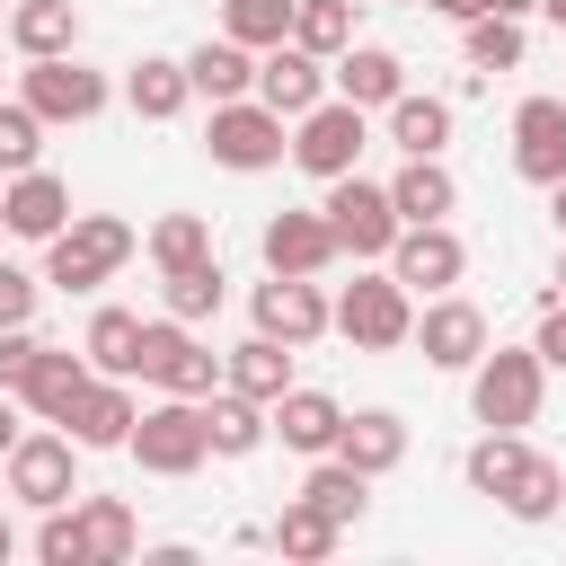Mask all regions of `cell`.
Returning <instances> with one entry per match:
<instances>
[{"instance_id":"1","label":"cell","mask_w":566,"mask_h":566,"mask_svg":"<svg viewBox=\"0 0 566 566\" xmlns=\"http://www.w3.org/2000/svg\"><path fill=\"white\" fill-rule=\"evenodd\" d=\"M133 248H142V230H133L124 212H71V221L44 239V283H53V292H97Z\"/></svg>"},{"instance_id":"2","label":"cell","mask_w":566,"mask_h":566,"mask_svg":"<svg viewBox=\"0 0 566 566\" xmlns=\"http://www.w3.org/2000/svg\"><path fill=\"white\" fill-rule=\"evenodd\" d=\"M539 389H548V363H539L531 345H486V354L469 363V416L495 424V433L539 424Z\"/></svg>"},{"instance_id":"3","label":"cell","mask_w":566,"mask_h":566,"mask_svg":"<svg viewBox=\"0 0 566 566\" xmlns=\"http://www.w3.org/2000/svg\"><path fill=\"white\" fill-rule=\"evenodd\" d=\"M124 451H133L150 478H195V469L212 460V442H203V398H168V389H159V407L133 416Z\"/></svg>"},{"instance_id":"4","label":"cell","mask_w":566,"mask_h":566,"mask_svg":"<svg viewBox=\"0 0 566 566\" xmlns=\"http://www.w3.org/2000/svg\"><path fill=\"white\" fill-rule=\"evenodd\" d=\"M327 327H336L345 345H363V354H389V345H407V327H416V292H407L398 274H354L345 301H327Z\"/></svg>"},{"instance_id":"5","label":"cell","mask_w":566,"mask_h":566,"mask_svg":"<svg viewBox=\"0 0 566 566\" xmlns=\"http://www.w3.org/2000/svg\"><path fill=\"white\" fill-rule=\"evenodd\" d=\"M133 380H150V389H168V398H212V389H221V354H212L186 318H142V363H133Z\"/></svg>"},{"instance_id":"6","label":"cell","mask_w":566,"mask_h":566,"mask_svg":"<svg viewBox=\"0 0 566 566\" xmlns=\"http://www.w3.org/2000/svg\"><path fill=\"white\" fill-rule=\"evenodd\" d=\"M203 150H212L221 168L256 177V168L292 159V133H283V115H274L265 97H221V106H212V124H203Z\"/></svg>"},{"instance_id":"7","label":"cell","mask_w":566,"mask_h":566,"mask_svg":"<svg viewBox=\"0 0 566 566\" xmlns=\"http://www.w3.org/2000/svg\"><path fill=\"white\" fill-rule=\"evenodd\" d=\"M327 230H336V256H389V239H398V203H389V186H371L363 168H345V177H327Z\"/></svg>"},{"instance_id":"8","label":"cell","mask_w":566,"mask_h":566,"mask_svg":"<svg viewBox=\"0 0 566 566\" xmlns=\"http://www.w3.org/2000/svg\"><path fill=\"white\" fill-rule=\"evenodd\" d=\"M18 97H27L44 124H88V115L106 106V71H88L80 53H35V62L18 71Z\"/></svg>"},{"instance_id":"9","label":"cell","mask_w":566,"mask_h":566,"mask_svg":"<svg viewBox=\"0 0 566 566\" xmlns=\"http://www.w3.org/2000/svg\"><path fill=\"white\" fill-rule=\"evenodd\" d=\"M363 142H371V124H363V106L354 97H318L310 115H292V159L327 186V177H345L354 159H363Z\"/></svg>"},{"instance_id":"10","label":"cell","mask_w":566,"mask_h":566,"mask_svg":"<svg viewBox=\"0 0 566 566\" xmlns=\"http://www.w3.org/2000/svg\"><path fill=\"white\" fill-rule=\"evenodd\" d=\"M0 469H9V495L35 504V513L80 495V442H71V433H18Z\"/></svg>"},{"instance_id":"11","label":"cell","mask_w":566,"mask_h":566,"mask_svg":"<svg viewBox=\"0 0 566 566\" xmlns=\"http://www.w3.org/2000/svg\"><path fill=\"white\" fill-rule=\"evenodd\" d=\"M389 274L407 283V292H451L460 274H469V248H460V230L451 221H398V239H389Z\"/></svg>"},{"instance_id":"12","label":"cell","mask_w":566,"mask_h":566,"mask_svg":"<svg viewBox=\"0 0 566 566\" xmlns=\"http://www.w3.org/2000/svg\"><path fill=\"white\" fill-rule=\"evenodd\" d=\"M407 345H424V363H433V371H469V363H478L495 336H486V310H478V301H460V292H433V301L416 310Z\"/></svg>"},{"instance_id":"13","label":"cell","mask_w":566,"mask_h":566,"mask_svg":"<svg viewBox=\"0 0 566 566\" xmlns=\"http://www.w3.org/2000/svg\"><path fill=\"white\" fill-rule=\"evenodd\" d=\"M248 310H256V327H265V336H283L292 354L327 336V301H318V274H265Z\"/></svg>"},{"instance_id":"14","label":"cell","mask_w":566,"mask_h":566,"mask_svg":"<svg viewBox=\"0 0 566 566\" xmlns=\"http://www.w3.org/2000/svg\"><path fill=\"white\" fill-rule=\"evenodd\" d=\"M248 97H265V106L292 124V115H310V106L327 97V62H318V53H301V44L283 35V44H265V53H256V88H248Z\"/></svg>"},{"instance_id":"15","label":"cell","mask_w":566,"mask_h":566,"mask_svg":"<svg viewBox=\"0 0 566 566\" xmlns=\"http://www.w3.org/2000/svg\"><path fill=\"white\" fill-rule=\"evenodd\" d=\"M133 389L115 380V371H88L80 380V398H71V416H62V433L80 442V451H124V433H133Z\"/></svg>"},{"instance_id":"16","label":"cell","mask_w":566,"mask_h":566,"mask_svg":"<svg viewBox=\"0 0 566 566\" xmlns=\"http://www.w3.org/2000/svg\"><path fill=\"white\" fill-rule=\"evenodd\" d=\"M513 177H531V186L566 177V97H522L513 106Z\"/></svg>"},{"instance_id":"17","label":"cell","mask_w":566,"mask_h":566,"mask_svg":"<svg viewBox=\"0 0 566 566\" xmlns=\"http://www.w3.org/2000/svg\"><path fill=\"white\" fill-rule=\"evenodd\" d=\"M62 221H71V186H62L53 168H18V177L0 186V230H9V239H35V248H44Z\"/></svg>"},{"instance_id":"18","label":"cell","mask_w":566,"mask_h":566,"mask_svg":"<svg viewBox=\"0 0 566 566\" xmlns=\"http://www.w3.org/2000/svg\"><path fill=\"white\" fill-rule=\"evenodd\" d=\"M256 248H265V274H327V265H336L327 212H274Z\"/></svg>"},{"instance_id":"19","label":"cell","mask_w":566,"mask_h":566,"mask_svg":"<svg viewBox=\"0 0 566 566\" xmlns=\"http://www.w3.org/2000/svg\"><path fill=\"white\" fill-rule=\"evenodd\" d=\"M336 424H345V407H336L327 389H301V380L265 407V433H283V451H310V460L336 451Z\"/></svg>"},{"instance_id":"20","label":"cell","mask_w":566,"mask_h":566,"mask_svg":"<svg viewBox=\"0 0 566 566\" xmlns=\"http://www.w3.org/2000/svg\"><path fill=\"white\" fill-rule=\"evenodd\" d=\"M336 460H354L363 478H389V469L407 460V416H389V407H354V416L336 424Z\"/></svg>"},{"instance_id":"21","label":"cell","mask_w":566,"mask_h":566,"mask_svg":"<svg viewBox=\"0 0 566 566\" xmlns=\"http://www.w3.org/2000/svg\"><path fill=\"white\" fill-rule=\"evenodd\" d=\"M327 80H336V97H354V106L371 115V106H389V97L407 88V62H398L389 44H345V53L327 62Z\"/></svg>"},{"instance_id":"22","label":"cell","mask_w":566,"mask_h":566,"mask_svg":"<svg viewBox=\"0 0 566 566\" xmlns=\"http://www.w3.org/2000/svg\"><path fill=\"white\" fill-rule=\"evenodd\" d=\"M495 504H504L513 522H548V513L566 504V469H557L548 451H531V442H522V460L495 478Z\"/></svg>"},{"instance_id":"23","label":"cell","mask_w":566,"mask_h":566,"mask_svg":"<svg viewBox=\"0 0 566 566\" xmlns=\"http://www.w3.org/2000/svg\"><path fill=\"white\" fill-rule=\"evenodd\" d=\"M80 380H88V354L44 345V354H35V371L18 380V407H27L35 424H62V416H71V398H80Z\"/></svg>"},{"instance_id":"24","label":"cell","mask_w":566,"mask_h":566,"mask_svg":"<svg viewBox=\"0 0 566 566\" xmlns=\"http://www.w3.org/2000/svg\"><path fill=\"white\" fill-rule=\"evenodd\" d=\"M203 442H212V460H248L256 442H265V398H248V389H212L203 398Z\"/></svg>"},{"instance_id":"25","label":"cell","mask_w":566,"mask_h":566,"mask_svg":"<svg viewBox=\"0 0 566 566\" xmlns=\"http://www.w3.org/2000/svg\"><path fill=\"white\" fill-rule=\"evenodd\" d=\"M186 88L212 97V106H221V97H248V88H256V53L230 44V35H203V44L186 53Z\"/></svg>"},{"instance_id":"26","label":"cell","mask_w":566,"mask_h":566,"mask_svg":"<svg viewBox=\"0 0 566 566\" xmlns=\"http://www.w3.org/2000/svg\"><path fill=\"white\" fill-rule=\"evenodd\" d=\"M380 115H389V142H398L407 159H442V150H451V97H416V88H398Z\"/></svg>"},{"instance_id":"27","label":"cell","mask_w":566,"mask_h":566,"mask_svg":"<svg viewBox=\"0 0 566 566\" xmlns=\"http://www.w3.org/2000/svg\"><path fill=\"white\" fill-rule=\"evenodd\" d=\"M221 380H230V389H248V398H265V407H274V398H283V389H292V345H283V336H265V327H256V336H248V345H230V354H221Z\"/></svg>"},{"instance_id":"28","label":"cell","mask_w":566,"mask_h":566,"mask_svg":"<svg viewBox=\"0 0 566 566\" xmlns=\"http://www.w3.org/2000/svg\"><path fill=\"white\" fill-rule=\"evenodd\" d=\"M186 62H168V53H142L133 71H124V106L142 115V124H168V115H186Z\"/></svg>"},{"instance_id":"29","label":"cell","mask_w":566,"mask_h":566,"mask_svg":"<svg viewBox=\"0 0 566 566\" xmlns=\"http://www.w3.org/2000/svg\"><path fill=\"white\" fill-rule=\"evenodd\" d=\"M301 504H318L336 531H354L363 522V504H371V478L354 469V460H336V451H318V469L301 478Z\"/></svg>"},{"instance_id":"30","label":"cell","mask_w":566,"mask_h":566,"mask_svg":"<svg viewBox=\"0 0 566 566\" xmlns=\"http://www.w3.org/2000/svg\"><path fill=\"white\" fill-rule=\"evenodd\" d=\"M9 44L35 62V53H71L80 44V0H18L9 9Z\"/></svg>"},{"instance_id":"31","label":"cell","mask_w":566,"mask_h":566,"mask_svg":"<svg viewBox=\"0 0 566 566\" xmlns=\"http://www.w3.org/2000/svg\"><path fill=\"white\" fill-rule=\"evenodd\" d=\"M389 203H398V221H451L460 186H451V168H442V159H407V168L389 177Z\"/></svg>"},{"instance_id":"32","label":"cell","mask_w":566,"mask_h":566,"mask_svg":"<svg viewBox=\"0 0 566 566\" xmlns=\"http://www.w3.org/2000/svg\"><path fill=\"white\" fill-rule=\"evenodd\" d=\"M71 504H80V531H88V557H97V566H115V557L142 548V522H133L124 495H71Z\"/></svg>"},{"instance_id":"33","label":"cell","mask_w":566,"mask_h":566,"mask_svg":"<svg viewBox=\"0 0 566 566\" xmlns=\"http://www.w3.org/2000/svg\"><path fill=\"white\" fill-rule=\"evenodd\" d=\"M80 354H88V371L133 380V363H142V318H133V310H97L88 336H80Z\"/></svg>"},{"instance_id":"34","label":"cell","mask_w":566,"mask_h":566,"mask_svg":"<svg viewBox=\"0 0 566 566\" xmlns=\"http://www.w3.org/2000/svg\"><path fill=\"white\" fill-rule=\"evenodd\" d=\"M265 539H274L283 557H301V566H318V557H336V539H345V531H336V522H327L318 504H301V495H292V504H283V513L265 522Z\"/></svg>"},{"instance_id":"35","label":"cell","mask_w":566,"mask_h":566,"mask_svg":"<svg viewBox=\"0 0 566 566\" xmlns=\"http://www.w3.org/2000/svg\"><path fill=\"white\" fill-rule=\"evenodd\" d=\"M159 301H168V318H212L221 310V256H195V265H168L159 274Z\"/></svg>"},{"instance_id":"36","label":"cell","mask_w":566,"mask_h":566,"mask_svg":"<svg viewBox=\"0 0 566 566\" xmlns=\"http://www.w3.org/2000/svg\"><path fill=\"white\" fill-rule=\"evenodd\" d=\"M292 44L318 53V62H336L354 44V0H292Z\"/></svg>"},{"instance_id":"37","label":"cell","mask_w":566,"mask_h":566,"mask_svg":"<svg viewBox=\"0 0 566 566\" xmlns=\"http://www.w3.org/2000/svg\"><path fill=\"white\" fill-rule=\"evenodd\" d=\"M142 248H150L159 274H168V265H195V256H212V221H203V212H159Z\"/></svg>"},{"instance_id":"38","label":"cell","mask_w":566,"mask_h":566,"mask_svg":"<svg viewBox=\"0 0 566 566\" xmlns=\"http://www.w3.org/2000/svg\"><path fill=\"white\" fill-rule=\"evenodd\" d=\"M221 35L248 44V53H265V44L292 35V0H221Z\"/></svg>"},{"instance_id":"39","label":"cell","mask_w":566,"mask_h":566,"mask_svg":"<svg viewBox=\"0 0 566 566\" xmlns=\"http://www.w3.org/2000/svg\"><path fill=\"white\" fill-rule=\"evenodd\" d=\"M460 27H469V62H478V71H522V18L478 9V18H460Z\"/></svg>"},{"instance_id":"40","label":"cell","mask_w":566,"mask_h":566,"mask_svg":"<svg viewBox=\"0 0 566 566\" xmlns=\"http://www.w3.org/2000/svg\"><path fill=\"white\" fill-rule=\"evenodd\" d=\"M35 159H44V115L27 97H0V177H18Z\"/></svg>"},{"instance_id":"41","label":"cell","mask_w":566,"mask_h":566,"mask_svg":"<svg viewBox=\"0 0 566 566\" xmlns=\"http://www.w3.org/2000/svg\"><path fill=\"white\" fill-rule=\"evenodd\" d=\"M35 557H44V566H97V557H88V531H80V504H44Z\"/></svg>"},{"instance_id":"42","label":"cell","mask_w":566,"mask_h":566,"mask_svg":"<svg viewBox=\"0 0 566 566\" xmlns=\"http://www.w3.org/2000/svg\"><path fill=\"white\" fill-rule=\"evenodd\" d=\"M35 354H44L35 327H0V389H9V398H18V380L35 371Z\"/></svg>"},{"instance_id":"43","label":"cell","mask_w":566,"mask_h":566,"mask_svg":"<svg viewBox=\"0 0 566 566\" xmlns=\"http://www.w3.org/2000/svg\"><path fill=\"white\" fill-rule=\"evenodd\" d=\"M35 292H44V274L0 265V327H27V318H35Z\"/></svg>"},{"instance_id":"44","label":"cell","mask_w":566,"mask_h":566,"mask_svg":"<svg viewBox=\"0 0 566 566\" xmlns=\"http://www.w3.org/2000/svg\"><path fill=\"white\" fill-rule=\"evenodd\" d=\"M531 354H539L548 371H566V301H548V318H539V336H531Z\"/></svg>"},{"instance_id":"45","label":"cell","mask_w":566,"mask_h":566,"mask_svg":"<svg viewBox=\"0 0 566 566\" xmlns=\"http://www.w3.org/2000/svg\"><path fill=\"white\" fill-rule=\"evenodd\" d=\"M18 433H27V424H18V398L0 389V460H9V442H18Z\"/></svg>"},{"instance_id":"46","label":"cell","mask_w":566,"mask_h":566,"mask_svg":"<svg viewBox=\"0 0 566 566\" xmlns=\"http://www.w3.org/2000/svg\"><path fill=\"white\" fill-rule=\"evenodd\" d=\"M424 9H442V18H478V0H424Z\"/></svg>"},{"instance_id":"47","label":"cell","mask_w":566,"mask_h":566,"mask_svg":"<svg viewBox=\"0 0 566 566\" xmlns=\"http://www.w3.org/2000/svg\"><path fill=\"white\" fill-rule=\"evenodd\" d=\"M548 212H557V230H566V177H557V186H548Z\"/></svg>"},{"instance_id":"48","label":"cell","mask_w":566,"mask_h":566,"mask_svg":"<svg viewBox=\"0 0 566 566\" xmlns=\"http://www.w3.org/2000/svg\"><path fill=\"white\" fill-rule=\"evenodd\" d=\"M9 557H18V531H9V513H0V566H9Z\"/></svg>"},{"instance_id":"49","label":"cell","mask_w":566,"mask_h":566,"mask_svg":"<svg viewBox=\"0 0 566 566\" xmlns=\"http://www.w3.org/2000/svg\"><path fill=\"white\" fill-rule=\"evenodd\" d=\"M478 9H495V18H522V9H531V0H478Z\"/></svg>"},{"instance_id":"50","label":"cell","mask_w":566,"mask_h":566,"mask_svg":"<svg viewBox=\"0 0 566 566\" xmlns=\"http://www.w3.org/2000/svg\"><path fill=\"white\" fill-rule=\"evenodd\" d=\"M531 9H539V18H557V27H566V0H531Z\"/></svg>"},{"instance_id":"51","label":"cell","mask_w":566,"mask_h":566,"mask_svg":"<svg viewBox=\"0 0 566 566\" xmlns=\"http://www.w3.org/2000/svg\"><path fill=\"white\" fill-rule=\"evenodd\" d=\"M557 301H566V256H557Z\"/></svg>"},{"instance_id":"52","label":"cell","mask_w":566,"mask_h":566,"mask_svg":"<svg viewBox=\"0 0 566 566\" xmlns=\"http://www.w3.org/2000/svg\"><path fill=\"white\" fill-rule=\"evenodd\" d=\"M354 9H389V0H354Z\"/></svg>"},{"instance_id":"53","label":"cell","mask_w":566,"mask_h":566,"mask_svg":"<svg viewBox=\"0 0 566 566\" xmlns=\"http://www.w3.org/2000/svg\"><path fill=\"white\" fill-rule=\"evenodd\" d=\"M0 27H9V0H0Z\"/></svg>"}]
</instances>
